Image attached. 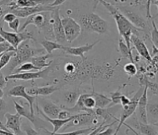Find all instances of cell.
I'll return each mask as SVG.
<instances>
[{
	"mask_svg": "<svg viewBox=\"0 0 158 135\" xmlns=\"http://www.w3.org/2000/svg\"><path fill=\"white\" fill-rule=\"evenodd\" d=\"M99 3H102L106 8V10L109 12L110 14L113 17V19L116 22L117 28H118L119 35L123 37L122 39L123 40V42H125L126 46L130 50H132L130 37L132 35H135L138 36L139 31H142L141 30L137 29L136 27L133 26L132 24L123 16L119 10L117 9V7L113 5L112 3L106 2V1H100Z\"/></svg>",
	"mask_w": 158,
	"mask_h": 135,
	"instance_id": "1",
	"label": "cell"
},
{
	"mask_svg": "<svg viewBox=\"0 0 158 135\" xmlns=\"http://www.w3.org/2000/svg\"><path fill=\"white\" fill-rule=\"evenodd\" d=\"M44 51L45 50L43 48L32 47L30 45V41H25L21 42L16 48L15 55L10 59V63L6 66V68H5L6 76L13 74L14 71L15 70V68L19 67V65L31 62V59L35 56L44 54Z\"/></svg>",
	"mask_w": 158,
	"mask_h": 135,
	"instance_id": "2",
	"label": "cell"
},
{
	"mask_svg": "<svg viewBox=\"0 0 158 135\" xmlns=\"http://www.w3.org/2000/svg\"><path fill=\"white\" fill-rule=\"evenodd\" d=\"M51 12H41L27 17L25 23L21 27H19L18 32L24 31L26 28L30 25H34L39 30V31H42L47 38H54L52 27L51 23Z\"/></svg>",
	"mask_w": 158,
	"mask_h": 135,
	"instance_id": "3",
	"label": "cell"
},
{
	"mask_svg": "<svg viewBox=\"0 0 158 135\" xmlns=\"http://www.w3.org/2000/svg\"><path fill=\"white\" fill-rule=\"evenodd\" d=\"M80 26L88 32L105 34L107 31V23L98 14L95 13L86 14L80 17Z\"/></svg>",
	"mask_w": 158,
	"mask_h": 135,
	"instance_id": "4",
	"label": "cell"
},
{
	"mask_svg": "<svg viewBox=\"0 0 158 135\" xmlns=\"http://www.w3.org/2000/svg\"><path fill=\"white\" fill-rule=\"evenodd\" d=\"M98 125V118L97 116L95 114V112H81L78 113L75 115L74 119H72L70 122L67 123L64 126L65 129L68 128H75V127H84V126H91V125Z\"/></svg>",
	"mask_w": 158,
	"mask_h": 135,
	"instance_id": "5",
	"label": "cell"
},
{
	"mask_svg": "<svg viewBox=\"0 0 158 135\" xmlns=\"http://www.w3.org/2000/svg\"><path fill=\"white\" fill-rule=\"evenodd\" d=\"M61 21L63 27H64L66 41L69 43L73 42L81 35V27L80 24L71 17L61 18Z\"/></svg>",
	"mask_w": 158,
	"mask_h": 135,
	"instance_id": "6",
	"label": "cell"
},
{
	"mask_svg": "<svg viewBox=\"0 0 158 135\" xmlns=\"http://www.w3.org/2000/svg\"><path fill=\"white\" fill-rule=\"evenodd\" d=\"M50 23L52 25L54 39L57 41L56 42H58L61 45L67 43L64 35V27L62 25L61 17H60V14H59V7L55 8L54 10L51 11Z\"/></svg>",
	"mask_w": 158,
	"mask_h": 135,
	"instance_id": "7",
	"label": "cell"
},
{
	"mask_svg": "<svg viewBox=\"0 0 158 135\" xmlns=\"http://www.w3.org/2000/svg\"><path fill=\"white\" fill-rule=\"evenodd\" d=\"M143 90H144V86L139 88V90L132 97V99H130V103H129V105L123 107V112L121 113L120 119L118 120V128L115 130L114 135L118 134V133L119 132L121 127H122V125L124 124L126 120L129 118V117H130L135 113V112L136 111V108H137V104H138V101H139V97L141 96L142 93H143Z\"/></svg>",
	"mask_w": 158,
	"mask_h": 135,
	"instance_id": "8",
	"label": "cell"
},
{
	"mask_svg": "<svg viewBox=\"0 0 158 135\" xmlns=\"http://www.w3.org/2000/svg\"><path fill=\"white\" fill-rule=\"evenodd\" d=\"M52 67H48L37 72H26V73H19V74H12L8 76H5L6 81L9 80H34L37 79L47 78L50 74Z\"/></svg>",
	"mask_w": 158,
	"mask_h": 135,
	"instance_id": "9",
	"label": "cell"
},
{
	"mask_svg": "<svg viewBox=\"0 0 158 135\" xmlns=\"http://www.w3.org/2000/svg\"><path fill=\"white\" fill-rule=\"evenodd\" d=\"M117 9L119 10L123 16L125 17L126 19H128L129 22L131 23L135 27H136L137 29L141 30L142 31H144L147 28L146 21L139 14H138L135 11L129 10L127 8V6L119 5V6H118Z\"/></svg>",
	"mask_w": 158,
	"mask_h": 135,
	"instance_id": "10",
	"label": "cell"
},
{
	"mask_svg": "<svg viewBox=\"0 0 158 135\" xmlns=\"http://www.w3.org/2000/svg\"><path fill=\"white\" fill-rule=\"evenodd\" d=\"M50 5H37L35 7H29V8H16L13 10H10L9 13L14 14L16 17L19 18H27L35 14L41 12H51L54 10Z\"/></svg>",
	"mask_w": 158,
	"mask_h": 135,
	"instance_id": "11",
	"label": "cell"
},
{
	"mask_svg": "<svg viewBox=\"0 0 158 135\" xmlns=\"http://www.w3.org/2000/svg\"><path fill=\"white\" fill-rule=\"evenodd\" d=\"M38 106H41L42 112L46 116L50 118H58V113L61 111L62 108L58 105H56L51 100L46 98H38Z\"/></svg>",
	"mask_w": 158,
	"mask_h": 135,
	"instance_id": "12",
	"label": "cell"
},
{
	"mask_svg": "<svg viewBox=\"0 0 158 135\" xmlns=\"http://www.w3.org/2000/svg\"><path fill=\"white\" fill-rule=\"evenodd\" d=\"M148 103V89L147 87L144 86V90L141 96L139 97V101L137 104V112L136 116L137 119L141 123H148L147 115H146V105Z\"/></svg>",
	"mask_w": 158,
	"mask_h": 135,
	"instance_id": "13",
	"label": "cell"
},
{
	"mask_svg": "<svg viewBox=\"0 0 158 135\" xmlns=\"http://www.w3.org/2000/svg\"><path fill=\"white\" fill-rule=\"evenodd\" d=\"M9 96H10L14 97H21L26 99V101L29 103L30 112L31 114H35L34 112V102H35L36 96H30L26 92V87L23 85H17V86L13 87L11 90L9 91Z\"/></svg>",
	"mask_w": 158,
	"mask_h": 135,
	"instance_id": "14",
	"label": "cell"
},
{
	"mask_svg": "<svg viewBox=\"0 0 158 135\" xmlns=\"http://www.w3.org/2000/svg\"><path fill=\"white\" fill-rule=\"evenodd\" d=\"M6 118V123L5 127L10 131H12V133L15 135H22V130H21V117L19 116L18 113L16 114H10L7 112L5 115Z\"/></svg>",
	"mask_w": 158,
	"mask_h": 135,
	"instance_id": "15",
	"label": "cell"
},
{
	"mask_svg": "<svg viewBox=\"0 0 158 135\" xmlns=\"http://www.w3.org/2000/svg\"><path fill=\"white\" fill-rule=\"evenodd\" d=\"M98 42H99V41H96L95 42L89 44V45H83L80 46V47H66V46H64L62 50H64L67 54L85 58V53L90 51Z\"/></svg>",
	"mask_w": 158,
	"mask_h": 135,
	"instance_id": "16",
	"label": "cell"
},
{
	"mask_svg": "<svg viewBox=\"0 0 158 135\" xmlns=\"http://www.w3.org/2000/svg\"><path fill=\"white\" fill-rule=\"evenodd\" d=\"M130 42H132L133 45L136 49L137 52L139 53L142 58L146 59L148 62L152 61V58L151 57V53L149 51L147 47L145 45V43L142 40L139 38V36L135 35H132L130 37Z\"/></svg>",
	"mask_w": 158,
	"mask_h": 135,
	"instance_id": "17",
	"label": "cell"
},
{
	"mask_svg": "<svg viewBox=\"0 0 158 135\" xmlns=\"http://www.w3.org/2000/svg\"><path fill=\"white\" fill-rule=\"evenodd\" d=\"M13 102L15 104V110H16V112L19 114V116L23 117H26L27 120H29L30 122L35 125L36 129H41L39 123H42V122H36V121H40L41 119L36 117L35 116V114H31V112H30V109H27V108H26L22 105H19V103L16 102L15 100H13Z\"/></svg>",
	"mask_w": 158,
	"mask_h": 135,
	"instance_id": "18",
	"label": "cell"
},
{
	"mask_svg": "<svg viewBox=\"0 0 158 135\" xmlns=\"http://www.w3.org/2000/svg\"><path fill=\"white\" fill-rule=\"evenodd\" d=\"M60 89L58 86L55 85H47V86L42 87H32L26 90V92L30 96H48L54 93L55 91H57Z\"/></svg>",
	"mask_w": 158,
	"mask_h": 135,
	"instance_id": "19",
	"label": "cell"
},
{
	"mask_svg": "<svg viewBox=\"0 0 158 135\" xmlns=\"http://www.w3.org/2000/svg\"><path fill=\"white\" fill-rule=\"evenodd\" d=\"M37 111H38L39 114H40V115H42V117L45 119L46 122H50V123L52 125V127H53V131L51 132L52 133H55L58 132V130L61 129L62 127H64V126L66 125L67 123H69V122H70L72 119H74V117H75V115H73V116H71L70 117H69V118L67 119H58V118L53 119V118H50V117H48L46 116L45 114L42 112V110L40 109V108H37Z\"/></svg>",
	"mask_w": 158,
	"mask_h": 135,
	"instance_id": "20",
	"label": "cell"
},
{
	"mask_svg": "<svg viewBox=\"0 0 158 135\" xmlns=\"http://www.w3.org/2000/svg\"><path fill=\"white\" fill-rule=\"evenodd\" d=\"M133 125L135 126L142 134L144 135H157V126L149 123H141L138 121L137 117H135L133 120Z\"/></svg>",
	"mask_w": 158,
	"mask_h": 135,
	"instance_id": "21",
	"label": "cell"
},
{
	"mask_svg": "<svg viewBox=\"0 0 158 135\" xmlns=\"http://www.w3.org/2000/svg\"><path fill=\"white\" fill-rule=\"evenodd\" d=\"M51 57H52V54H43L40 55V56H35L31 59V63L35 66L37 71H41L46 68L51 66L52 61H48V58Z\"/></svg>",
	"mask_w": 158,
	"mask_h": 135,
	"instance_id": "22",
	"label": "cell"
},
{
	"mask_svg": "<svg viewBox=\"0 0 158 135\" xmlns=\"http://www.w3.org/2000/svg\"><path fill=\"white\" fill-rule=\"evenodd\" d=\"M81 95V91L79 90H67V91H65L64 95H63V99L64 100L66 106H64V107L71 108V107L75 106V104L77 102L78 99H79V97H80Z\"/></svg>",
	"mask_w": 158,
	"mask_h": 135,
	"instance_id": "23",
	"label": "cell"
},
{
	"mask_svg": "<svg viewBox=\"0 0 158 135\" xmlns=\"http://www.w3.org/2000/svg\"><path fill=\"white\" fill-rule=\"evenodd\" d=\"M146 115L147 121L152 122V124L157 126L158 121V104L155 103H147L146 105Z\"/></svg>",
	"mask_w": 158,
	"mask_h": 135,
	"instance_id": "24",
	"label": "cell"
},
{
	"mask_svg": "<svg viewBox=\"0 0 158 135\" xmlns=\"http://www.w3.org/2000/svg\"><path fill=\"white\" fill-rule=\"evenodd\" d=\"M96 102V108H106L111 104V99L106 95L92 91L90 94ZM95 108V109H96Z\"/></svg>",
	"mask_w": 158,
	"mask_h": 135,
	"instance_id": "25",
	"label": "cell"
},
{
	"mask_svg": "<svg viewBox=\"0 0 158 135\" xmlns=\"http://www.w3.org/2000/svg\"><path fill=\"white\" fill-rule=\"evenodd\" d=\"M40 43L42 46V48L48 52V54H52V51L54 50H62L63 47H64V45H61L58 42H52V41H50L48 39H44L42 41H40Z\"/></svg>",
	"mask_w": 158,
	"mask_h": 135,
	"instance_id": "26",
	"label": "cell"
},
{
	"mask_svg": "<svg viewBox=\"0 0 158 135\" xmlns=\"http://www.w3.org/2000/svg\"><path fill=\"white\" fill-rule=\"evenodd\" d=\"M94 112L97 116L102 117L104 119V122H110L113 119L114 121L118 122V118L115 117L113 113L110 112V108H107V107L106 108H96V109H94Z\"/></svg>",
	"mask_w": 158,
	"mask_h": 135,
	"instance_id": "27",
	"label": "cell"
},
{
	"mask_svg": "<svg viewBox=\"0 0 158 135\" xmlns=\"http://www.w3.org/2000/svg\"><path fill=\"white\" fill-rule=\"evenodd\" d=\"M80 98L82 100L83 106L87 110L88 112H93L94 109L96 108V102L94 98L91 96L90 94H81Z\"/></svg>",
	"mask_w": 158,
	"mask_h": 135,
	"instance_id": "28",
	"label": "cell"
},
{
	"mask_svg": "<svg viewBox=\"0 0 158 135\" xmlns=\"http://www.w3.org/2000/svg\"><path fill=\"white\" fill-rule=\"evenodd\" d=\"M118 50H119L120 53H121L123 58H128V59H129L131 61L132 63H135V60H134V58H133L132 55V50H130L126 46L125 42H123V40L122 38H120L118 40Z\"/></svg>",
	"mask_w": 158,
	"mask_h": 135,
	"instance_id": "29",
	"label": "cell"
},
{
	"mask_svg": "<svg viewBox=\"0 0 158 135\" xmlns=\"http://www.w3.org/2000/svg\"><path fill=\"white\" fill-rule=\"evenodd\" d=\"M97 127L95 128H88V129H78V130H75V131H72V132H67V133H52L51 132H48V130H45L46 135H82V134H87L89 133L92 132L93 130L96 129Z\"/></svg>",
	"mask_w": 158,
	"mask_h": 135,
	"instance_id": "30",
	"label": "cell"
},
{
	"mask_svg": "<svg viewBox=\"0 0 158 135\" xmlns=\"http://www.w3.org/2000/svg\"><path fill=\"white\" fill-rule=\"evenodd\" d=\"M15 55V51H7L3 52L1 57V59H0V71L6 67L8 63H10V59L13 58Z\"/></svg>",
	"mask_w": 158,
	"mask_h": 135,
	"instance_id": "31",
	"label": "cell"
},
{
	"mask_svg": "<svg viewBox=\"0 0 158 135\" xmlns=\"http://www.w3.org/2000/svg\"><path fill=\"white\" fill-rule=\"evenodd\" d=\"M32 70H35L36 72L37 69L35 68V66L31 62H28V63H25L19 65L18 68H15V70L14 71L13 74H19V73H24V72L26 73V72H31Z\"/></svg>",
	"mask_w": 158,
	"mask_h": 135,
	"instance_id": "32",
	"label": "cell"
},
{
	"mask_svg": "<svg viewBox=\"0 0 158 135\" xmlns=\"http://www.w3.org/2000/svg\"><path fill=\"white\" fill-rule=\"evenodd\" d=\"M121 96H122V93H121V88H119L118 90H116L115 92L111 94V96H110V99H111V104L109 106H107V108H111L113 107V106H116V105H118L120 104V99H121Z\"/></svg>",
	"mask_w": 158,
	"mask_h": 135,
	"instance_id": "33",
	"label": "cell"
},
{
	"mask_svg": "<svg viewBox=\"0 0 158 135\" xmlns=\"http://www.w3.org/2000/svg\"><path fill=\"white\" fill-rule=\"evenodd\" d=\"M123 70L125 72L126 74L129 75V76H134L137 74L138 72V68L136 67V65L135 63H129L127 64L124 65L123 67Z\"/></svg>",
	"mask_w": 158,
	"mask_h": 135,
	"instance_id": "34",
	"label": "cell"
},
{
	"mask_svg": "<svg viewBox=\"0 0 158 135\" xmlns=\"http://www.w3.org/2000/svg\"><path fill=\"white\" fill-rule=\"evenodd\" d=\"M152 28L153 30L152 31V42L153 45L157 47H158V31L156 25L155 21L152 19Z\"/></svg>",
	"mask_w": 158,
	"mask_h": 135,
	"instance_id": "35",
	"label": "cell"
},
{
	"mask_svg": "<svg viewBox=\"0 0 158 135\" xmlns=\"http://www.w3.org/2000/svg\"><path fill=\"white\" fill-rule=\"evenodd\" d=\"M115 123H116V122H113L111 124H106V122H104L103 121L102 123H101L100 125L97 126L95 130H93L92 132L89 133H87L86 135H97L98 133L101 132V131H102V130H104V129H106V128H108V127H110V126H113V124H115Z\"/></svg>",
	"mask_w": 158,
	"mask_h": 135,
	"instance_id": "36",
	"label": "cell"
},
{
	"mask_svg": "<svg viewBox=\"0 0 158 135\" xmlns=\"http://www.w3.org/2000/svg\"><path fill=\"white\" fill-rule=\"evenodd\" d=\"M23 129L26 135H39L38 132H36V130L33 129L32 127H31L28 122L23 123Z\"/></svg>",
	"mask_w": 158,
	"mask_h": 135,
	"instance_id": "37",
	"label": "cell"
},
{
	"mask_svg": "<svg viewBox=\"0 0 158 135\" xmlns=\"http://www.w3.org/2000/svg\"><path fill=\"white\" fill-rule=\"evenodd\" d=\"M7 51H16V49H15L13 47H11V46L8 43V42H4L3 43H0V54L1 53H3V52H5Z\"/></svg>",
	"mask_w": 158,
	"mask_h": 135,
	"instance_id": "38",
	"label": "cell"
},
{
	"mask_svg": "<svg viewBox=\"0 0 158 135\" xmlns=\"http://www.w3.org/2000/svg\"><path fill=\"white\" fill-rule=\"evenodd\" d=\"M7 111V103L3 99H0V119L2 120V117L6 114Z\"/></svg>",
	"mask_w": 158,
	"mask_h": 135,
	"instance_id": "39",
	"label": "cell"
},
{
	"mask_svg": "<svg viewBox=\"0 0 158 135\" xmlns=\"http://www.w3.org/2000/svg\"><path fill=\"white\" fill-rule=\"evenodd\" d=\"M9 27H10V29L13 30L15 33L18 32L19 28V19L18 18H16L14 21L9 23Z\"/></svg>",
	"mask_w": 158,
	"mask_h": 135,
	"instance_id": "40",
	"label": "cell"
},
{
	"mask_svg": "<svg viewBox=\"0 0 158 135\" xmlns=\"http://www.w3.org/2000/svg\"><path fill=\"white\" fill-rule=\"evenodd\" d=\"M3 21L4 22H7V23H10L14 21L15 19H16V16L12 13H7L5 14L4 15H3Z\"/></svg>",
	"mask_w": 158,
	"mask_h": 135,
	"instance_id": "41",
	"label": "cell"
},
{
	"mask_svg": "<svg viewBox=\"0 0 158 135\" xmlns=\"http://www.w3.org/2000/svg\"><path fill=\"white\" fill-rule=\"evenodd\" d=\"M71 117V114L69 112H68L67 110H64V109H62L59 113H58V119H67L69 117Z\"/></svg>",
	"mask_w": 158,
	"mask_h": 135,
	"instance_id": "42",
	"label": "cell"
},
{
	"mask_svg": "<svg viewBox=\"0 0 158 135\" xmlns=\"http://www.w3.org/2000/svg\"><path fill=\"white\" fill-rule=\"evenodd\" d=\"M114 133H115L114 129H112V126H110L108 128H106V130L101 131L97 135H114Z\"/></svg>",
	"mask_w": 158,
	"mask_h": 135,
	"instance_id": "43",
	"label": "cell"
},
{
	"mask_svg": "<svg viewBox=\"0 0 158 135\" xmlns=\"http://www.w3.org/2000/svg\"><path fill=\"white\" fill-rule=\"evenodd\" d=\"M7 81L5 80V75L2 71H0V89L3 90L4 87L6 86Z\"/></svg>",
	"mask_w": 158,
	"mask_h": 135,
	"instance_id": "44",
	"label": "cell"
},
{
	"mask_svg": "<svg viewBox=\"0 0 158 135\" xmlns=\"http://www.w3.org/2000/svg\"><path fill=\"white\" fill-rule=\"evenodd\" d=\"M129 103H130V99H129V97L122 95L121 99H120V104L123 106V107H124V106H127L128 105H129Z\"/></svg>",
	"mask_w": 158,
	"mask_h": 135,
	"instance_id": "45",
	"label": "cell"
},
{
	"mask_svg": "<svg viewBox=\"0 0 158 135\" xmlns=\"http://www.w3.org/2000/svg\"><path fill=\"white\" fill-rule=\"evenodd\" d=\"M65 1L64 0H61V1H58V0H55V1H53V2H52V3H50L49 5L51 7H52V8H58V7H59L61 4H63V3H64Z\"/></svg>",
	"mask_w": 158,
	"mask_h": 135,
	"instance_id": "46",
	"label": "cell"
},
{
	"mask_svg": "<svg viewBox=\"0 0 158 135\" xmlns=\"http://www.w3.org/2000/svg\"><path fill=\"white\" fill-rule=\"evenodd\" d=\"M3 24H4V21H3V15L0 16V31L3 29Z\"/></svg>",
	"mask_w": 158,
	"mask_h": 135,
	"instance_id": "47",
	"label": "cell"
},
{
	"mask_svg": "<svg viewBox=\"0 0 158 135\" xmlns=\"http://www.w3.org/2000/svg\"><path fill=\"white\" fill-rule=\"evenodd\" d=\"M3 96H4V92L2 89H0V99H3Z\"/></svg>",
	"mask_w": 158,
	"mask_h": 135,
	"instance_id": "48",
	"label": "cell"
},
{
	"mask_svg": "<svg viewBox=\"0 0 158 135\" xmlns=\"http://www.w3.org/2000/svg\"><path fill=\"white\" fill-rule=\"evenodd\" d=\"M3 15V7L0 6V16Z\"/></svg>",
	"mask_w": 158,
	"mask_h": 135,
	"instance_id": "49",
	"label": "cell"
},
{
	"mask_svg": "<svg viewBox=\"0 0 158 135\" xmlns=\"http://www.w3.org/2000/svg\"><path fill=\"white\" fill-rule=\"evenodd\" d=\"M5 42V41H4V39H3V37L0 35V43H3V42Z\"/></svg>",
	"mask_w": 158,
	"mask_h": 135,
	"instance_id": "50",
	"label": "cell"
},
{
	"mask_svg": "<svg viewBox=\"0 0 158 135\" xmlns=\"http://www.w3.org/2000/svg\"><path fill=\"white\" fill-rule=\"evenodd\" d=\"M14 135H15V134H14Z\"/></svg>",
	"mask_w": 158,
	"mask_h": 135,
	"instance_id": "51",
	"label": "cell"
}]
</instances>
